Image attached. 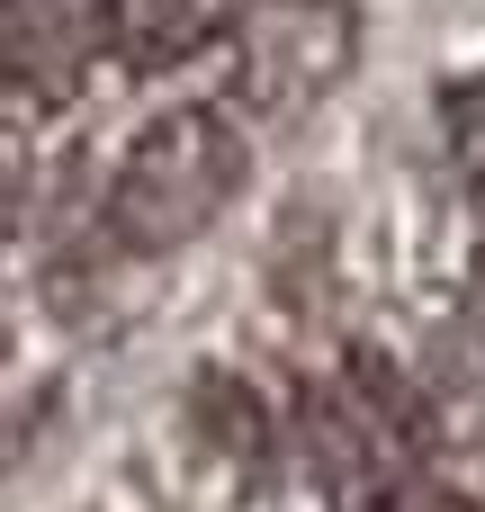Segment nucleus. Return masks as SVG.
<instances>
[{
    "instance_id": "5",
    "label": "nucleus",
    "mask_w": 485,
    "mask_h": 512,
    "mask_svg": "<svg viewBox=\"0 0 485 512\" xmlns=\"http://www.w3.org/2000/svg\"><path fill=\"white\" fill-rule=\"evenodd\" d=\"M441 144H450V171L468 189H485V72L441 90Z\"/></svg>"
},
{
    "instance_id": "1",
    "label": "nucleus",
    "mask_w": 485,
    "mask_h": 512,
    "mask_svg": "<svg viewBox=\"0 0 485 512\" xmlns=\"http://www.w3.org/2000/svg\"><path fill=\"white\" fill-rule=\"evenodd\" d=\"M243 171H252L243 117H225V108H162L117 153L108 225H117L126 252H180L189 234H207L225 216V198L243 189Z\"/></svg>"
},
{
    "instance_id": "4",
    "label": "nucleus",
    "mask_w": 485,
    "mask_h": 512,
    "mask_svg": "<svg viewBox=\"0 0 485 512\" xmlns=\"http://www.w3.org/2000/svg\"><path fill=\"white\" fill-rule=\"evenodd\" d=\"M225 27H234V0H99V36L126 72L198 63Z\"/></svg>"
},
{
    "instance_id": "2",
    "label": "nucleus",
    "mask_w": 485,
    "mask_h": 512,
    "mask_svg": "<svg viewBox=\"0 0 485 512\" xmlns=\"http://www.w3.org/2000/svg\"><path fill=\"white\" fill-rule=\"evenodd\" d=\"M360 63V9L351 0H261L234 27V99L261 126L306 117L342 72Z\"/></svg>"
},
{
    "instance_id": "3",
    "label": "nucleus",
    "mask_w": 485,
    "mask_h": 512,
    "mask_svg": "<svg viewBox=\"0 0 485 512\" xmlns=\"http://www.w3.org/2000/svg\"><path fill=\"white\" fill-rule=\"evenodd\" d=\"M297 423H306V459H315V486L333 495V512H387V495H396L405 477H423V468H405V459L360 423V405L342 396V378L306 387V396H297Z\"/></svg>"
},
{
    "instance_id": "6",
    "label": "nucleus",
    "mask_w": 485,
    "mask_h": 512,
    "mask_svg": "<svg viewBox=\"0 0 485 512\" xmlns=\"http://www.w3.org/2000/svg\"><path fill=\"white\" fill-rule=\"evenodd\" d=\"M387 512H477L459 486H441V477H405L396 495H387Z\"/></svg>"
}]
</instances>
